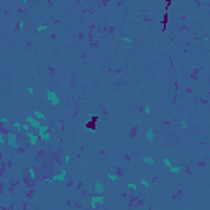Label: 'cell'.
I'll return each mask as SVG.
<instances>
[{"mask_svg":"<svg viewBox=\"0 0 210 210\" xmlns=\"http://www.w3.org/2000/svg\"><path fill=\"white\" fill-rule=\"evenodd\" d=\"M7 133V146L11 149H18L20 148V143H18V133L13 130H5Z\"/></svg>","mask_w":210,"mask_h":210,"instance_id":"cell-1","label":"cell"},{"mask_svg":"<svg viewBox=\"0 0 210 210\" xmlns=\"http://www.w3.org/2000/svg\"><path fill=\"white\" fill-rule=\"evenodd\" d=\"M46 102L48 103H51L53 107H57L59 103H61V97L57 95L54 90H51V89H48L46 90Z\"/></svg>","mask_w":210,"mask_h":210,"instance_id":"cell-2","label":"cell"},{"mask_svg":"<svg viewBox=\"0 0 210 210\" xmlns=\"http://www.w3.org/2000/svg\"><path fill=\"white\" fill-rule=\"evenodd\" d=\"M64 182L66 181V169H62L61 172H57V174H54L53 177H46L44 179V182L46 184H53V182Z\"/></svg>","mask_w":210,"mask_h":210,"instance_id":"cell-3","label":"cell"},{"mask_svg":"<svg viewBox=\"0 0 210 210\" xmlns=\"http://www.w3.org/2000/svg\"><path fill=\"white\" fill-rule=\"evenodd\" d=\"M25 136H27V140H28V145L30 146H36L41 140H39V135L36 133V131H28V133H23Z\"/></svg>","mask_w":210,"mask_h":210,"instance_id":"cell-4","label":"cell"},{"mask_svg":"<svg viewBox=\"0 0 210 210\" xmlns=\"http://www.w3.org/2000/svg\"><path fill=\"white\" fill-rule=\"evenodd\" d=\"M27 123H30V125H31V128H33L34 131H38L39 128H41V125H43V123L39 122L38 118H34V115H33V113L27 115Z\"/></svg>","mask_w":210,"mask_h":210,"instance_id":"cell-5","label":"cell"},{"mask_svg":"<svg viewBox=\"0 0 210 210\" xmlns=\"http://www.w3.org/2000/svg\"><path fill=\"white\" fill-rule=\"evenodd\" d=\"M94 191H95V195H103V192H105V182L102 179H97L95 184H94Z\"/></svg>","mask_w":210,"mask_h":210,"instance_id":"cell-6","label":"cell"},{"mask_svg":"<svg viewBox=\"0 0 210 210\" xmlns=\"http://www.w3.org/2000/svg\"><path fill=\"white\" fill-rule=\"evenodd\" d=\"M97 120H99V118H89V122L85 123V128L89 130V133H92V135L97 133V126H95V122H97Z\"/></svg>","mask_w":210,"mask_h":210,"instance_id":"cell-7","label":"cell"},{"mask_svg":"<svg viewBox=\"0 0 210 210\" xmlns=\"http://www.w3.org/2000/svg\"><path fill=\"white\" fill-rule=\"evenodd\" d=\"M31 113H33V115H34V118H38L39 122H41V120H43V122H46V120H48V117H46V113H44V112H43V110H39V108H36V110H33V112H31Z\"/></svg>","mask_w":210,"mask_h":210,"instance_id":"cell-8","label":"cell"},{"mask_svg":"<svg viewBox=\"0 0 210 210\" xmlns=\"http://www.w3.org/2000/svg\"><path fill=\"white\" fill-rule=\"evenodd\" d=\"M145 138H146V141H154V140H156L154 128H151V126H149L148 130H146V133H145Z\"/></svg>","mask_w":210,"mask_h":210,"instance_id":"cell-9","label":"cell"},{"mask_svg":"<svg viewBox=\"0 0 210 210\" xmlns=\"http://www.w3.org/2000/svg\"><path fill=\"white\" fill-rule=\"evenodd\" d=\"M141 163H143V164H146V166H154V164H156V161H154L153 156H143Z\"/></svg>","mask_w":210,"mask_h":210,"instance_id":"cell-10","label":"cell"},{"mask_svg":"<svg viewBox=\"0 0 210 210\" xmlns=\"http://www.w3.org/2000/svg\"><path fill=\"white\" fill-rule=\"evenodd\" d=\"M11 130H15L16 133H18V131H23V123H22V122H18V120L11 122Z\"/></svg>","mask_w":210,"mask_h":210,"instance_id":"cell-11","label":"cell"},{"mask_svg":"<svg viewBox=\"0 0 210 210\" xmlns=\"http://www.w3.org/2000/svg\"><path fill=\"white\" fill-rule=\"evenodd\" d=\"M0 146H2V148L7 146V133H5V130L0 131Z\"/></svg>","mask_w":210,"mask_h":210,"instance_id":"cell-12","label":"cell"},{"mask_svg":"<svg viewBox=\"0 0 210 210\" xmlns=\"http://www.w3.org/2000/svg\"><path fill=\"white\" fill-rule=\"evenodd\" d=\"M46 131H51V128H49V125H46V123H43V125H41V128H39V130L36 131V133H38L39 136H41L43 133H46Z\"/></svg>","mask_w":210,"mask_h":210,"instance_id":"cell-13","label":"cell"},{"mask_svg":"<svg viewBox=\"0 0 210 210\" xmlns=\"http://www.w3.org/2000/svg\"><path fill=\"white\" fill-rule=\"evenodd\" d=\"M97 199H95V195L94 197H90V200H89V207H90V210H97Z\"/></svg>","mask_w":210,"mask_h":210,"instance_id":"cell-14","label":"cell"},{"mask_svg":"<svg viewBox=\"0 0 210 210\" xmlns=\"http://www.w3.org/2000/svg\"><path fill=\"white\" fill-rule=\"evenodd\" d=\"M51 138H53V133H51V131H46V133H43L41 136H39V140H41V141H49Z\"/></svg>","mask_w":210,"mask_h":210,"instance_id":"cell-15","label":"cell"},{"mask_svg":"<svg viewBox=\"0 0 210 210\" xmlns=\"http://www.w3.org/2000/svg\"><path fill=\"white\" fill-rule=\"evenodd\" d=\"M120 39H122V43H123L125 46H128V44H133V38H131V36H122Z\"/></svg>","mask_w":210,"mask_h":210,"instance_id":"cell-16","label":"cell"},{"mask_svg":"<svg viewBox=\"0 0 210 210\" xmlns=\"http://www.w3.org/2000/svg\"><path fill=\"white\" fill-rule=\"evenodd\" d=\"M169 171H171V174H179V172L182 171V168H181V166H174V164H172L171 168H169Z\"/></svg>","mask_w":210,"mask_h":210,"instance_id":"cell-17","label":"cell"},{"mask_svg":"<svg viewBox=\"0 0 210 210\" xmlns=\"http://www.w3.org/2000/svg\"><path fill=\"white\" fill-rule=\"evenodd\" d=\"M140 184H141L143 187H146V189H148L149 186H151V181H149V179H146V177H141V179H140Z\"/></svg>","mask_w":210,"mask_h":210,"instance_id":"cell-18","label":"cell"},{"mask_svg":"<svg viewBox=\"0 0 210 210\" xmlns=\"http://www.w3.org/2000/svg\"><path fill=\"white\" fill-rule=\"evenodd\" d=\"M28 177H30L31 181L36 179V171H34V168H28Z\"/></svg>","mask_w":210,"mask_h":210,"instance_id":"cell-19","label":"cell"},{"mask_svg":"<svg viewBox=\"0 0 210 210\" xmlns=\"http://www.w3.org/2000/svg\"><path fill=\"white\" fill-rule=\"evenodd\" d=\"M107 179L112 181V182H115V181L118 179V174H117V172H108V174H107Z\"/></svg>","mask_w":210,"mask_h":210,"instance_id":"cell-20","label":"cell"},{"mask_svg":"<svg viewBox=\"0 0 210 210\" xmlns=\"http://www.w3.org/2000/svg\"><path fill=\"white\" fill-rule=\"evenodd\" d=\"M95 199H97V204H99V205H105V202H107V199H105L103 195H95Z\"/></svg>","mask_w":210,"mask_h":210,"instance_id":"cell-21","label":"cell"},{"mask_svg":"<svg viewBox=\"0 0 210 210\" xmlns=\"http://www.w3.org/2000/svg\"><path fill=\"white\" fill-rule=\"evenodd\" d=\"M126 187L130 189V191H133V192H138V184L130 182V184H126Z\"/></svg>","mask_w":210,"mask_h":210,"instance_id":"cell-22","label":"cell"},{"mask_svg":"<svg viewBox=\"0 0 210 210\" xmlns=\"http://www.w3.org/2000/svg\"><path fill=\"white\" fill-rule=\"evenodd\" d=\"M143 112H145V115H151L153 113V108H151V105H145V107H143Z\"/></svg>","mask_w":210,"mask_h":210,"instance_id":"cell-23","label":"cell"},{"mask_svg":"<svg viewBox=\"0 0 210 210\" xmlns=\"http://www.w3.org/2000/svg\"><path fill=\"white\" fill-rule=\"evenodd\" d=\"M48 25H41V27H36V31H38V33H44V31H48Z\"/></svg>","mask_w":210,"mask_h":210,"instance_id":"cell-24","label":"cell"},{"mask_svg":"<svg viewBox=\"0 0 210 210\" xmlns=\"http://www.w3.org/2000/svg\"><path fill=\"white\" fill-rule=\"evenodd\" d=\"M179 125H181V128H182V130H187V128H189V122H186V120H181Z\"/></svg>","mask_w":210,"mask_h":210,"instance_id":"cell-25","label":"cell"},{"mask_svg":"<svg viewBox=\"0 0 210 210\" xmlns=\"http://www.w3.org/2000/svg\"><path fill=\"white\" fill-rule=\"evenodd\" d=\"M163 164H164V166H166V168H168V169H169V168H171V166H172V164H171V161H169V158H163Z\"/></svg>","mask_w":210,"mask_h":210,"instance_id":"cell-26","label":"cell"},{"mask_svg":"<svg viewBox=\"0 0 210 210\" xmlns=\"http://www.w3.org/2000/svg\"><path fill=\"white\" fill-rule=\"evenodd\" d=\"M2 123H4V126H5L4 130H7V126H8V125H10V123H11V122H10V118H2Z\"/></svg>","mask_w":210,"mask_h":210,"instance_id":"cell-27","label":"cell"},{"mask_svg":"<svg viewBox=\"0 0 210 210\" xmlns=\"http://www.w3.org/2000/svg\"><path fill=\"white\" fill-rule=\"evenodd\" d=\"M27 92L30 94V95H33V94H34V87H33V85H28V87H27Z\"/></svg>","mask_w":210,"mask_h":210,"instance_id":"cell-28","label":"cell"},{"mask_svg":"<svg viewBox=\"0 0 210 210\" xmlns=\"http://www.w3.org/2000/svg\"><path fill=\"white\" fill-rule=\"evenodd\" d=\"M25 25H27L25 20H20V22H18V28H25Z\"/></svg>","mask_w":210,"mask_h":210,"instance_id":"cell-29","label":"cell"},{"mask_svg":"<svg viewBox=\"0 0 210 210\" xmlns=\"http://www.w3.org/2000/svg\"><path fill=\"white\" fill-rule=\"evenodd\" d=\"M69 161H71V156L66 154V156H64V164H69Z\"/></svg>","mask_w":210,"mask_h":210,"instance_id":"cell-30","label":"cell"}]
</instances>
